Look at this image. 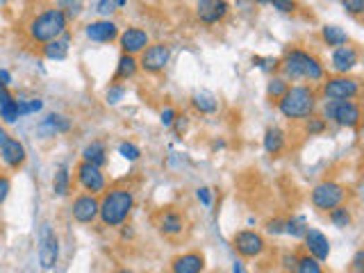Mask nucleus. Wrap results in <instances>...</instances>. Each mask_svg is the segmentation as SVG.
Segmentation results:
<instances>
[{
	"label": "nucleus",
	"instance_id": "obj_3",
	"mask_svg": "<svg viewBox=\"0 0 364 273\" xmlns=\"http://www.w3.org/2000/svg\"><path fill=\"white\" fill-rule=\"evenodd\" d=\"M319 94L312 84H294L278 98V112H280L289 121H303V118L312 116L317 109Z\"/></svg>",
	"mask_w": 364,
	"mask_h": 273
},
{
	"label": "nucleus",
	"instance_id": "obj_20",
	"mask_svg": "<svg viewBox=\"0 0 364 273\" xmlns=\"http://www.w3.org/2000/svg\"><path fill=\"white\" fill-rule=\"evenodd\" d=\"M84 35L96 43H110L119 37V26L110 18H101V21H93V23H89L87 28H84Z\"/></svg>",
	"mask_w": 364,
	"mask_h": 273
},
{
	"label": "nucleus",
	"instance_id": "obj_24",
	"mask_svg": "<svg viewBox=\"0 0 364 273\" xmlns=\"http://www.w3.org/2000/svg\"><path fill=\"white\" fill-rule=\"evenodd\" d=\"M191 105H194V109H198L200 114H214L219 109V98L207 89H200L191 96Z\"/></svg>",
	"mask_w": 364,
	"mask_h": 273
},
{
	"label": "nucleus",
	"instance_id": "obj_15",
	"mask_svg": "<svg viewBox=\"0 0 364 273\" xmlns=\"http://www.w3.org/2000/svg\"><path fill=\"white\" fill-rule=\"evenodd\" d=\"M119 43H121V50L125 55H142L148 46H151V37L148 32L142 28H127L119 35Z\"/></svg>",
	"mask_w": 364,
	"mask_h": 273
},
{
	"label": "nucleus",
	"instance_id": "obj_40",
	"mask_svg": "<svg viewBox=\"0 0 364 273\" xmlns=\"http://www.w3.org/2000/svg\"><path fill=\"white\" fill-rule=\"evenodd\" d=\"M341 5L351 16H362L364 14V0H341Z\"/></svg>",
	"mask_w": 364,
	"mask_h": 273
},
{
	"label": "nucleus",
	"instance_id": "obj_26",
	"mask_svg": "<svg viewBox=\"0 0 364 273\" xmlns=\"http://www.w3.org/2000/svg\"><path fill=\"white\" fill-rule=\"evenodd\" d=\"M82 160L93 164V167H105L107 164V146L103 144V141H91V144L84 146L82 150Z\"/></svg>",
	"mask_w": 364,
	"mask_h": 273
},
{
	"label": "nucleus",
	"instance_id": "obj_30",
	"mask_svg": "<svg viewBox=\"0 0 364 273\" xmlns=\"http://www.w3.org/2000/svg\"><path fill=\"white\" fill-rule=\"evenodd\" d=\"M287 89H289V82L283 78V75H275V78H271L269 84H266V98L275 103L278 98H280Z\"/></svg>",
	"mask_w": 364,
	"mask_h": 273
},
{
	"label": "nucleus",
	"instance_id": "obj_14",
	"mask_svg": "<svg viewBox=\"0 0 364 273\" xmlns=\"http://www.w3.org/2000/svg\"><path fill=\"white\" fill-rule=\"evenodd\" d=\"M230 5L226 0H196V14L203 23L207 26H217L223 18L228 16Z\"/></svg>",
	"mask_w": 364,
	"mask_h": 273
},
{
	"label": "nucleus",
	"instance_id": "obj_5",
	"mask_svg": "<svg viewBox=\"0 0 364 273\" xmlns=\"http://www.w3.org/2000/svg\"><path fill=\"white\" fill-rule=\"evenodd\" d=\"M324 121H333L341 128L356 130L362 121V109L358 101H326Z\"/></svg>",
	"mask_w": 364,
	"mask_h": 273
},
{
	"label": "nucleus",
	"instance_id": "obj_31",
	"mask_svg": "<svg viewBox=\"0 0 364 273\" xmlns=\"http://www.w3.org/2000/svg\"><path fill=\"white\" fill-rule=\"evenodd\" d=\"M296 273H324V264L319 260H314L312 255H298V264H296Z\"/></svg>",
	"mask_w": 364,
	"mask_h": 273
},
{
	"label": "nucleus",
	"instance_id": "obj_43",
	"mask_svg": "<svg viewBox=\"0 0 364 273\" xmlns=\"http://www.w3.org/2000/svg\"><path fill=\"white\" fill-rule=\"evenodd\" d=\"M266 233L283 235L285 233V218H271V221H266Z\"/></svg>",
	"mask_w": 364,
	"mask_h": 273
},
{
	"label": "nucleus",
	"instance_id": "obj_35",
	"mask_svg": "<svg viewBox=\"0 0 364 273\" xmlns=\"http://www.w3.org/2000/svg\"><path fill=\"white\" fill-rule=\"evenodd\" d=\"M0 118H3V123H16L18 121L21 114H18V101H16V98L12 103L0 107Z\"/></svg>",
	"mask_w": 364,
	"mask_h": 273
},
{
	"label": "nucleus",
	"instance_id": "obj_48",
	"mask_svg": "<svg viewBox=\"0 0 364 273\" xmlns=\"http://www.w3.org/2000/svg\"><path fill=\"white\" fill-rule=\"evenodd\" d=\"M196 199L205 205V207H210L212 205V189L210 187H198L196 189Z\"/></svg>",
	"mask_w": 364,
	"mask_h": 273
},
{
	"label": "nucleus",
	"instance_id": "obj_52",
	"mask_svg": "<svg viewBox=\"0 0 364 273\" xmlns=\"http://www.w3.org/2000/svg\"><path fill=\"white\" fill-rule=\"evenodd\" d=\"M135 233H132V228L130 225H123V239H130Z\"/></svg>",
	"mask_w": 364,
	"mask_h": 273
},
{
	"label": "nucleus",
	"instance_id": "obj_11",
	"mask_svg": "<svg viewBox=\"0 0 364 273\" xmlns=\"http://www.w3.org/2000/svg\"><path fill=\"white\" fill-rule=\"evenodd\" d=\"M232 248L237 250L239 257L255 260L266 250V239L255 230H239L232 237Z\"/></svg>",
	"mask_w": 364,
	"mask_h": 273
},
{
	"label": "nucleus",
	"instance_id": "obj_1",
	"mask_svg": "<svg viewBox=\"0 0 364 273\" xmlns=\"http://www.w3.org/2000/svg\"><path fill=\"white\" fill-rule=\"evenodd\" d=\"M280 73L287 82L305 80L309 84H314V82H324L326 67L321 64V60L314 52H307L303 48H292L285 55V60H280Z\"/></svg>",
	"mask_w": 364,
	"mask_h": 273
},
{
	"label": "nucleus",
	"instance_id": "obj_19",
	"mask_svg": "<svg viewBox=\"0 0 364 273\" xmlns=\"http://www.w3.org/2000/svg\"><path fill=\"white\" fill-rule=\"evenodd\" d=\"M205 271V255L198 250L176 255L171 260V273H203Z\"/></svg>",
	"mask_w": 364,
	"mask_h": 273
},
{
	"label": "nucleus",
	"instance_id": "obj_16",
	"mask_svg": "<svg viewBox=\"0 0 364 273\" xmlns=\"http://www.w3.org/2000/svg\"><path fill=\"white\" fill-rule=\"evenodd\" d=\"M157 230L162 233L164 237H182L187 230V218L185 214H180L178 210H166L157 216Z\"/></svg>",
	"mask_w": 364,
	"mask_h": 273
},
{
	"label": "nucleus",
	"instance_id": "obj_18",
	"mask_svg": "<svg viewBox=\"0 0 364 273\" xmlns=\"http://www.w3.org/2000/svg\"><path fill=\"white\" fill-rule=\"evenodd\" d=\"M0 160H3L5 167L9 169H21L28 160V150L23 146V141H18L14 137H7V141L0 146Z\"/></svg>",
	"mask_w": 364,
	"mask_h": 273
},
{
	"label": "nucleus",
	"instance_id": "obj_32",
	"mask_svg": "<svg viewBox=\"0 0 364 273\" xmlns=\"http://www.w3.org/2000/svg\"><path fill=\"white\" fill-rule=\"evenodd\" d=\"M55 3L62 12L67 14L69 21H76L84 9V0H55Z\"/></svg>",
	"mask_w": 364,
	"mask_h": 273
},
{
	"label": "nucleus",
	"instance_id": "obj_55",
	"mask_svg": "<svg viewBox=\"0 0 364 273\" xmlns=\"http://www.w3.org/2000/svg\"><path fill=\"white\" fill-rule=\"evenodd\" d=\"M116 273H135V271H132V269H119Z\"/></svg>",
	"mask_w": 364,
	"mask_h": 273
},
{
	"label": "nucleus",
	"instance_id": "obj_42",
	"mask_svg": "<svg viewBox=\"0 0 364 273\" xmlns=\"http://www.w3.org/2000/svg\"><path fill=\"white\" fill-rule=\"evenodd\" d=\"M176 130V135L180 137V135H185L187 133V128H189V116L187 114H178L176 116V121H174V126H171Z\"/></svg>",
	"mask_w": 364,
	"mask_h": 273
},
{
	"label": "nucleus",
	"instance_id": "obj_49",
	"mask_svg": "<svg viewBox=\"0 0 364 273\" xmlns=\"http://www.w3.org/2000/svg\"><path fill=\"white\" fill-rule=\"evenodd\" d=\"M12 101H14V96L9 94L7 87H0V107L7 105V103H12Z\"/></svg>",
	"mask_w": 364,
	"mask_h": 273
},
{
	"label": "nucleus",
	"instance_id": "obj_50",
	"mask_svg": "<svg viewBox=\"0 0 364 273\" xmlns=\"http://www.w3.org/2000/svg\"><path fill=\"white\" fill-rule=\"evenodd\" d=\"M9 82H12V75H9V71L0 69V87H9Z\"/></svg>",
	"mask_w": 364,
	"mask_h": 273
},
{
	"label": "nucleus",
	"instance_id": "obj_8",
	"mask_svg": "<svg viewBox=\"0 0 364 273\" xmlns=\"http://www.w3.org/2000/svg\"><path fill=\"white\" fill-rule=\"evenodd\" d=\"M59 260V239L55 235V230L44 223L39 230V264L44 271H52L57 267Z\"/></svg>",
	"mask_w": 364,
	"mask_h": 273
},
{
	"label": "nucleus",
	"instance_id": "obj_39",
	"mask_svg": "<svg viewBox=\"0 0 364 273\" xmlns=\"http://www.w3.org/2000/svg\"><path fill=\"white\" fill-rule=\"evenodd\" d=\"M269 3L273 5L275 12H280V14H294L296 12V0H269Z\"/></svg>",
	"mask_w": 364,
	"mask_h": 273
},
{
	"label": "nucleus",
	"instance_id": "obj_56",
	"mask_svg": "<svg viewBox=\"0 0 364 273\" xmlns=\"http://www.w3.org/2000/svg\"><path fill=\"white\" fill-rule=\"evenodd\" d=\"M127 3V0H116V7H123Z\"/></svg>",
	"mask_w": 364,
	"mask_h": 273
},
{
	"label": "nucleus",
	"instance_id": "obj_47",
	"mask_svg": "<svg viewBox=\"0 0 364 273\" xmlns=\"http://www.w3.org/2000/svg\"><path fill=\"white\" fill-rule=\"evenodd\" d=\"M351 271H353V273H364V250H362V248L356 253V257H353V262H351Z\"/></svg>",
	"mask_w": 364,
	"mask_h": 273
},
{
	"label": "nucleus",
	"instance_id": "obj_34",
	"mask_svg": "<svg viewBox=\"0 0 364 273\" xmlns=\"http://www.w3.org/2000/svg\"><path fill=\"white\" fill-rule=\"evenodd\" d=\"M328 128V121H324L321 116H307L305 118V135L307 137H317V135H324Z\"/></svg>",
	"mask_w": 364,
	"mask_h": 273
},
{
	"label": "nucleus",
	"instance_id": "obj_7",
	"mask_svg": "<svg viewBox=\"0 0 364 273\" xmlns=\"http://www.w3.org/2000/svg\"><path fill=\"white\" fill-rule=\"evenodd\" d=\"M321 94L326 101H358L360 80L351 75H330L321 82Z\"/></svg>",
	"mask_w": 364,
	"mask_h": 273
},
{
	"label": "nucleus",
	"instance_id": "obj_53",
	"mask_svg": "<svg viewBox=\"0 0 364 273\" xmlns=\"http://www.w3.org/2000/svg\"><path fill=\"white\" fill-rule=\"evenodd\" d=\"M232 273H246V271H244V267L239 264V262H234V267H232Z\"/></svg>",
	"mask_w": 364,
	"mask_h": 273
},
{
	"label": "nucleus",
	"instance_id": "obj_38",
	"mask_svg": "<svg viewBox=\"0 0 364 273\" xmlns=\"http://www.w3.org/2000/svg\"><path fill=\"white\" fill-rule=\"evenodd\" d=\"M123 96H125V87H123L121 82H114V84H110V89H107V94H105L107 103H110V105H116V103L121 101Z\"/></svg>",
	"mask_w": 364,
	"mask_h": 273
},
{
	"label": "nucleus",
	"instance_id": "obj_36",
	"mask_svg": "<svg viewBox=\"0 0 364 273\" xmlns=\"http://www.w3.org/2000/svg\"><path fill=\"white\" fill-rule=\"evenodd\" d=\"M253 64L264 73H275L280 71V60L278 57H253Z\"/></svg>",
	"mask_w": 364,
	"mask_h": 273
},
{
	"label": "nucleus",
	"instance_id": "obj_9",
	"mask_svg": "<svg viewBox=\"0 0 364 273\" xmlns=\"http://www.w3.org/2000/svg\"><path fill=\"white\" fill-rule=\"evenodd\" d=\"M137 62L144 73H151V75L162 73L171 62V46L169 43H151Z\"/></svg>",
	"mask_w": 364,
	"mask_h": 273
},
{
	"label": "nucleus",
	"instance_id": "obj_33",
	"mask_svg": "<svg viewBox=\"0 0 364 273\" xmlns=\"http://www.w3.org/2000/svg\"><path fill=\"white\" fill-rule=\"evenodd\" d=\"M285 233L292 235L296 239H303V235L307 233V223L303 216H294V218H287L285 221Z\"/></svg>",
	"mask_w": 364,
	"mask_h": 273
},
{
	"label": "nucleus",
	"instance_id": "obj_2",
	"mask_svg": "<svg viewBox=\"0 0 364 273\" xmlns=\"http://www.w3.org/2000/svg\"><path fill=\"white\" fill-rule=\"evenodd\" d=\"M135 210V194L127 187H110L101 196L98 218L105 228H121Z\"/></svg>",
	"mask_w": 364,
	"mask_h": 273
},
{
	"label": "nucleus",
	"instance_id": "obj_57",
	"mask_svg": "<svg viewBox=\"0 0 364 273\" xmlns=\"http://www.w3.org/2000/svg\"><path fill=\"white\" fill-rule=\"evenodd\" d=\"M7 3H9V0H0V9H3V7H7Z\"/></svg>",
	"mask_w": 364,
	"mask_h": 273
},
{
	"label": "nucleus",
	"instance_id": "obj_12",
	"mask_svg": "<svg viewBox=\"0 0 364 273\" xmlns=\"http://www.w3.org/2000/svg\"><path fill=\"white\" fill-rule=\"evenodd\" d=\"M98 207H101V199L93 194H80L73 199V205H71V214L76 218L78 223L82 225H89L93 223L96 218H98Z\"/></svg>",
	"mask_w": 364,
	"mask_h": 273
},
{
	"label": "nucleus",
	"instance_id": "obj_37",
	"mask_svg": "<svg viewBox=\"0 0 364 273\" xmlns=\"http://www.w3.org/2000/svg\"><path fill=\"white\" fill-rule=\"evenodd\" d=\"M119 155L125 157L127 162H137L139 157H142V150H139V146H135L132 141H121V144H119Z\"/></svg>",
	"mask_w": 364,
	"mask_h": 273
},
{
	"label": "nucleus",
	"instance_id": "obj_54",
	"mask_svg": "<svg viewBox=\"0 0 364 273\" xmlns=\"http://www.w3.org/2000/svg\"><path fill=\"white\" fill-rule=\"evenodd\" d=\"M251 3H255V5H266L269 0H251Z\"/></svg>",
	"mask_w": 364,
	"mask_h": 273
},
{
	"label": "nucleus",
	"instance_id": "obj_44",
	"mask_svg": "<svg viewBox=\"0 0 364 273\" xmlns=\"http://www.w3.org/2000/svg\"><path fill=\"white\" fill-rule=\"evenodd\" d=\"M296 264H298V255L296 253H285L283 255V269L287 273H296Z\"/></svg>",
	"mask_w": 364,
	"mask_h": 273
},
{
	"label": "nucleus",
	"instance_id": "obj_6",
	"mask_svg": "<svg viewBox=\"0 0 364 273\" xmlns=\"http://www.w3.org/2000/svg\"><path fill=\"white\" fill-rule=\"evenodd\" d=\"M346 196H348V189L344 187V184H339L335 180H324V182H319L312 187L309 201H312V205L319 212H330V210H335V207L344 205Z\"/></svg>",
	"mask_w": 364,
	"mask_h": 273
},
{
	"label": "nucleus",
	"instance_id": "obj_23",
	"mask_svg": "<svg viewBox=\"0 0 364 273\" xmlns=\"http://www.w3.org/2000/svg\"><path fill=\"white\" fill-rule=\"evenodd\" d=\"M262 144H264V150L269 152V155H280V152L285 150V146H287V135H285V130H283V128H278V126L266 128Z\"/></svg>",
	"mask_w": 364,
	"mask_h": 273
},
{
	"label": "nucleus",
	"instance_id": "obj_46",
	"mask_svg": "<svg viewBox=\"0 0 364 273\" xmlns=\"http://www.w3.org/2000/svg\"><path fill=\"white\" fill-rule=\"evenodd\" d=\"M9 191H12V180H9L7 176H0V205L7 201Z\"/></svg>",
	"mask_w": 364,
	"mask_h": 273
},
{
	"label": "nucleus",
	"instance_id": "obj_13",
	"mask_svg": "<svg viewBox=\"0 0 364 273\" xmlns=\"http://www.w3.org/2000/svg\"><path fill=\"white\" fill-rule=\"evenodd\" d=\"M360 64V50L356 46H339L330 55V69L335 71V75H348L353 69Z\"/></svg>",
	"mask_w": 364,
	"mask_h": 273
},
{
	"label": "nucleus",
	"instance_id": "obj_21",
	"mask_svg": "<svg viewBox=\"0 0 364 273\" xmlns=\"http://www.w3.org/2000/svg\"><path fill=\"white\" fill-rule=\"evenodd\" d=\"M69 46H71V35H69V30H67L62 37H57V39H52V41L44 43V46H41V55H44L46 60L62 62V60H67Z\"/></svg>",
	"mask_w": 364,
	"mask_h": 273
},
{
	"label": "nucleus",
	"instance_id": "obj_17",
	"mask_svg": "<svg viewBox=\"0 0 364 273\" xmlns=\"http://www.w3.org/2000/svg\"><path fill=\"white\" fill-rule=\"evenodd\" d=\"M303 242H305V253L312 255L314 260H319L321 264L330 257V242L328 237L317 230V228H307V233L303 235Z\"/></svg>",
	"mask_w": 364,
	"mask_h": 273
},
{
	"label": "nucleus",
	"instance_id": "obj_4",
	"mask_svg": "<svg viewBox=\"0 0 364 273\" xmlns=\"http://www.w3.org/2000/svg\"><path fill=\"white\" fill-rule=\"evenodd\" d=\"M69 28V18L62 12L59 7H48L44 12H39L37 16H32L28 23V37L35 43H48L52 39L62 37Z\"/></svg>",
	"mask_w": 364,
	"mask_h": 273
},
{
	"label": "nucleus",
	"instance_id": "obj_29",
	"mask_svg": "<svg viewBox=\"0 0 364 273\" xmlns=\"http://www.w3.org/2000/svg\"><path fill=\"white\" fill-rule=\"evenodd\" d=\"M328 218L335 228H341V230H344V228H351V223H353V212L348 205H339L335 210L328 212Z\"/></svg>",
	"mask_w": 364,
	"mask_h": 273
},
{
	"label": "nucleus",
	"instance_id": "obj_28",
	"mask_svg": "<svg viewBox=\"0 0 364 273\" xmlns=\"http://www.w3.org/2000/svg\"><path fill=\"white\" fill-rule=\"evenodd\" d=\"M52 194L59 196V199H64V196H69L71 194V173L69 169L64 167H57L55 171V176H52Z\"/></svg>",
	"mask_w": 364,
	"mask_h": 273
},
{
	"label": "nucleus",
	"instance_id": "obj_22",
	"mask_svg": "<svg viewBox=\"0 0 364 273\" xmlns=\"http://www.w3.org/2000/svg\"><path fill=\"white\" fill-rule=\"evenodd\" d=\"M71 126H73V123H71V118H69V116H64V114H50V116L44 118V121H41L39 133H41V135H46V137H55V135L69 133Z\"/></svg>",
	"mask_w": 364,
	"mask_h": 273
},
{
	"label": "nucleus",
	"instance_id": "obj_41",
	"mask_svg": "<svg viewBox=\"0 0 364 273\" xmlns=\"http://www.w3.org/2000/svg\"><path fill=\"white\" fill-rule=\"evenodd\" d=\"M176 116H178V112H176L174 107H164L162 112H159V121H162L164 128H171V126H174V121H176Z\"/></svg>",
	"mask_w": 364,
	"mask_h": 273
},
{
	"label": "nucleus",
	"instance_id": "obj_27",
	"mask_svg": "<svg viewBox=\"0 0 364 273\" xmlns=\"http://www.w3.org/2000/svg\"><path fill=\"white\" fill-rule=\"evenodd\" d=\"M321 39L326 41V46L339 48V46H346L348 43V32L341 30L339 26H324L321 28Z\"/></svg>",
	"mask_w": 364,
	"mask_h": 273
},
{
	"label": "nucleus",
	"instance_id": "obj_45",
	"mask_svg": "<svg viewBox=\"0 0 364 273\" xmlns=\"http://www.w3.org/2000/svg\"><path fill=\"white\" fill-rule=\"evenodd\" d=\"M116 12V0H98V14L110 16Z\"/></svg>",
	"mask_w": 364,
	"mask_h": 273
},
{
	"label": "nucleus",
	"instance_id": "obj_51",
	"mask_svg": "<svg viewBox=\"0 0 364 273\" xmlns=\"http://www.w3.org/2000/svg\"><path fill=\"white\" fill-rule=\"evenodd\" d=\"M7 137H9V135H7V128H5L3 123H0V146L5 144V141H7Z\"/></svg>",
	"mask_w": 364,
	"mask_h": 273
},
{
	"label": "nucleus",
	"instance_id": "obj_25",
	"mask_svg": "<svg viewBox=\"0 0 364 273\" xmlns=\"http://www.w3.org/2000/svg\"><path fill=\"white\" fill-rule=\"evenodd\" d=\"M139 71V62L135 55H121L119 64H116V73H114V82H121V80H130L135 78Z\"/></svg>",
	"mask_w": 364,
	"mask_h": 273
},
{
	"label": "nucleus",
	"instance_id": "obj_10",
	"mask_svg": "<svg viewBox=\"0 0 364 273\" xmlns=\"http://www.w3.org/2000/svg\"><path fill=\"white\" fill-rule=\"evenodd\" d=\"M76 178H78V184L84 189V194H93L98 196L107 189V178L101 167H93L89 162H80L76 167Z\"/></svg>",
	"mask_w": 364,
	"mask_h": 273
}]
</instances>
